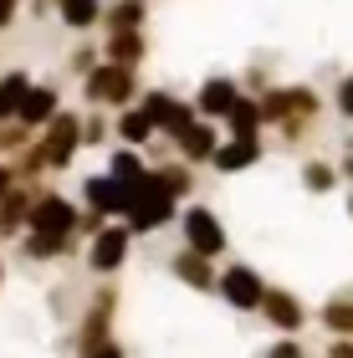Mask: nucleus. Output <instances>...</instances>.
Instances as JSON below:
<instances>
[{
	"instance_id": "obj_1",
	"label": "nucleus",
	"mask_w": 353,
	"mask_h": 358,
	"mask_svg": "<svg viewBox=\"0 0 353 358\" xmlns=\"http://www.w3.org/2000/svg\"><path fill=\"white\" fill-rule=\"evenodd\" d=\"M46 134L36 149H21V169L26 174H41V169H67L72 154H77V128H82V118H72V113H57L52 123H41Z\"/></svg>"
},
{
	"instance_id": "obj_2",
	"label": "nucleus",
	"mask_w": 353,
	"mask_h": 358,
	"mask_svg": "<svg viewBox=\"0 0 353 358\" xmlns=\"http://www.w3.org/2000/svg\"><path fill=\"white\" fill-rule=\"evenodd\" d=\"M134 92H138V77H134V67H118V62L92 67L87 83H82V97L92 108H128V103H134Z\"/></svg>"
},
{
	"instance_id": "obj_3",
	"label": "nucleus",
	"mask_w": 353,
	"mask_h": 358,
	"mask_svg": "<svg viewBox=\"0 0 353 358\" xmlns=\"http://www.w3.org/2000/svg\"><path fill=\"white\" fill-rule=\"evenodd\" d=\"M180 225H185V246H189V251H200V256H210V262L231 246L226 225H220V215H215L210 205H189Z\"/></svg>"
},
{
	"instance_id": "obj_4",
	"label": "nucleus",
	"mask_w": 353,
	"mask_h": 358,
	"mask_svg": "<svg viewBox=\"0 0 353 358\" xmlns=\"http://www.w3.org/2000/svg\"><path fill=\"white\" fill-rule=\"evenodd\" d=\"M215 292L236 307V313H256V307H261V292H266V276L256 266H246V262H236V266H226L215 276Z\"/></svg>"
},
{
	"instance_id": "obj_5",
	"label": "nucleus",
	"mask_w": 353,
	"mask_h": 358,
	"mask_svg": "<svg viewBox=\"0 0 353 358\" xmlns=\"http://www.w3.org/2000/svg\"><path fill=\"white\" fill-rule=\"evenodd\" d=\"M128 246H134L128 225H98V231H92V246H87V266L98 276H113L128 262Z\"/></svg>"
},
{
	"instance_id": "obj_6",
	"label": "nucleus",
	"mask_w": 353,
	"mask_h": 358,
	"mask_svg": "<svg viewBox=\"0 0 353 358\" xmlns=\"http://www.w3.org/2000/svg\"><path fill=\"white\" fill-rule=\"evenodd\" d=\"M26 225H31V231L67 236V241H72V231H77V210H72L67 194H36V200H31V210H26Z\"/></svg>"
},
{
	"instance_id": "obj_7",
	"label": "nucleus",
	"mask_w": 353,
	"mask_h": 358,
	"mask_svg": "<svg viewBox=\"0 0 353 358\" xmlns=\"http://www.w3.org/2000/svg\"><path fill=\"white\" fill-rule=\"evenodd\" d=\"M256 313H266V322H271V328H277L282 338H297L302 328H308V307H302L287 287H266Z\"/></svg>"
},
{
	"instance_id": "obj_8",
	"label": "nucleus",
	"mask_w": 353,
	"mask_h": 358,
	"mask_svg": "<svg viewBox=\"0 0 353 358\" xmlns=\"http://www.w3.org/2000/svg\"><path fill=\"white\" fill-rule=\"evenodd\" d=\"M143 118L154 123V134H169V138H180L189 123H195V108L180 103V97H169V92H149L143 97Z\"/></svg>"
},
{
	"instance_id": "obj_9",
	"label": "nucleus",
	"mask_w": 353,
	"mask_h": 358,
	"mask_svg": "<svg viewBox=\"0 0 353 358\" xmlns=\"http://www.w3.org/2000/svg\"><path fill=\"white\" fill-rule=\"evenodd\" d=\"M57 113H62V92H57L52 83H31L26 97H21V108H15V123L36 134V128H41V123H52Z\"/></svg>"
},
{
	"instance_id": "obj_10",
	"label": "nucleus",
	"mask_w": 353,
	"mask_h": 358,
	"mask_svg": "<svg viewBox=\"0 0 353 358\" xmlns=\"http://www.w3.org/2000/svg\"><path fill=\"white\" fill-rule=\"evenodd\" d=\"M82 194H87V205L98 210L103 220H113V215H128V205H134V189H128V185H113L108 174L87 179V185H82Z\"/></svg>"
},
{
	"instance_id": "obj_11",
	"label": "nucleus",
	"mask_w": 353,
	"mask_h": 358,
	"mask_svg": "<svg viewBox=\"0 0 353 358\" xmlns=\"http://www.w3.org/2000/svg\"><path fill=\"white\" fill-rule=\"evenodd\" d=\"M169 271L180 276L185 287H195V292H215V276H220V271L210 266V256H200V251H189V246L169 256Z\"/></svg>"
},
{
	"instance_id": "obj_12",
	"label": "nucleus",
	"mask_w": 353,
	"mask_h": 358,
	"mask_svg": "<svg viewBox=\"0 0 353 358\" xmlns=\"http://www.w3.org/2000/svg\"><path fill=\"white\" fill-rule=\"evenodd\" d=\"M210 164H215L220 174H240V169L261 164V138H231V143H215Z\"/></svg>"
},
{
	"instance_id": "obj_13",
	"label": "nucleus",
	"mask_w": 353,
	"mask_h": 358,
	"mask_svg": "<svg viewBox=\"0 0 353 358\" xmlns=\"http://www.w3.org/2000/svg\"><path fill=\"white\" fill-rule=\"evenodd\" d=\"M113 307H118V292H113V287H103L98 297H92L87 317H82V338H77V348H82V353L108 338V317H113Z\"/></svg>"
},
{
	"instance_id": "obj_14",
	"label": "nucleus",
	"mask_w": 353,
	"mask_h": 358,
	"mask_svg": "<svg viewBox=\"0 0 353 358\" xmlns=\"http://www.w3.org/2000/svg\"><path fill=\"white\" fill-rule=\"evenodd\" d=\"M236 83H231V77H210V83H200V92H195V103H189V108H195V118H226V108L236 103Z\"/></svg>"
},
{
	"instance_id": "obj_15",
	"label": "nucleus",
	"mask_w": 353,
	"mask_h": 358,
	"mask_svg": "<svg viewBox=\"0 0 353 358\" xmlns=\"http://www.w3.org/2000/svg\"><path fill=\"white\" fill-rule=\"evenodd\" d=\"M174 143H180L185 164H210V154H215V143H220V134L210 128V118H195V123H189V128H185V134L174 138Z\"/></svg>"
},
{
	"instance_id": "obj_16",
	"label": "nucleus",
	"mask_w": 353,
	"mask_h": 358,
	"mask_svg": "<svg viewBox=\"0 0 353 358\" xmlns=\"http://www.w3.org/2000/svg\"><path fill=\"white\" fill-rule=\"evenodd\" d=\"M113 134L123 138V149H143V143L154 138V123L143 118V108H118V123H113Z\"/></svg>"
},
{
	"instance_id": "obj_17",
	"label": "nucleus",
	"mask_w": 353,
	"mask_h": 358,
	"mask_svg": "<svg viewBox=\"0 0 353 358\" xmlns=\"http://www.w3.org/2000/svg\"><path fill=\"white\" fill-rule=\"evenodd\" d=\"M143 174H149V164H143L138 149H113V154H108V179H113V185H128V189H134Z\"/></svg>"
},
{
	"instance_id": "obj_18",
	"label": "nucleus",
	"mask_w": 353,
	"mask_h": 358,
	"mask_svg": "<svg viewBox=\"0 0 353 358\" xmlns=\"http://www.w3.org/2000/svg\"><path fill=\"white\" fill-rule=\"evenodd\" d=\"M31 200H36V194H26V189H6L0 194V236H15L26 225V210H31Z\"/></svg>"
},
{
	"instance_id": "obj_19",
	"label": "nucleus",
	"mask_w": 353,
	"mask_h": 358,
	"mask_svg": "<svg viewBox=\"0 0 353 358\" xmlns=\"http://www.w3.org/2000/svg\"><path fill=\"white\" fill-rule=\"evenodd\" d=\"M57 15H62V26L87 31L103 21V0H57Z\"/></svg>"
},
{
	"instance_id": "obj_20",
	"label": "nucleus",
	"mask_w": 353,
	"mask_h": 358,
	"mask_svg": "<svg viewBox=\"0 0 353 358\" xmlns=\"http://www.w3.org/2000/svg\"><path fill=\"white\" fill-rule=\"evenodd\" d=\"M108 62L138 67V62H143V36H138V31H113V36H108Z\"/></svg>"
},
{
	"instance_id": "obj_21",
	"label": "nucleus",
	"mask_w": 353,
	"mask_h": 358,
	"mask_svg": "<svg viewBox=\"0 0 353 358\" xmlns=\"http://www.w3.org/2000/svg\"><path fill=\"white\" fill-rule=\"evenodd\" d=\"M226 118H231V134L236 138H256V134H261V108L246 103V97H236V103L226 108Z\"/></svg>"
},
{
	"instance_id": "obj_22",
	"label": "nucleus",
	"mask_w": 353,
	"mask_h": 358,
	"mask_svg": "<svg viewBox=\"0 0 353 358\" xmlns=\"http://www.w3.org/2000/svg\"><path fill=\"white\" fill-rule=\"evenodd\" d=\"M26 87H31V77H26V72H0V123L15 118V108H21Z\"/></svg>"
},
{
	"instance_id": "obj_23",
	"label": "nucleus",
	"mask_w": 353,
	"mask_h": 358,
	"mask_svg": "<svg viewBox=\"0 0 353 358\" xmlns=\"http://www.w3.org/2000/svg\"><path fill=\"white\" fill-rule=\"evenodd\" d=\"M67 236H46V231H31L26 236V256L31 262H57V256H67Z\"/></svg>"
},
{
	"instance_id": "obj_24",
	"label": "nucleus",
	"mask_w": 353,
	"mask_h": 358,
	"mask_svg": "<svg viewBox=\"0 0 353 358\" xmlns=\"http://www.w3.org/2000/svg\"><path fill=\"white\" fill-rule=\"evenodd\" d=\"M333 185H338V169H333L328 159H308V164H302V189L308 194H328Z\"/></svg>"
},
{
	"instance_id": "obj_25",
	"label": "nucleus",
	"mask_w": 353,
	"mask_h": 358,
	"mask_svg": "<svg viewBox=\"0 0 353 358\" xmlns=\"http://www.w3.org/2000/svg\"><path fill=\"white\" fill-rule=\"evenodd\" d=\"M323 328L338 333V338H353V302H348V297H333V302L323 307Z\"/></svg>"
},
{
	"instance_id": "obj_26",
	"label": "nucleus",
	"mask_w": 353,
	"mask_h": 358,
	"mask_svg": "<svg viewBox=\"0 0 353 358\" xmlns=\"http://www.w3.org/2000/svg\"><path fill=\"white\" fill-rule=\"evenodd\" d=\"M154 179H159V185H164L169 194H174V200H185V194H189V185H195V174H189V164H164V169H149Z\"/></svg>"
},
{
	"instance_id": "obj_27",
	"label": "nucleus",
	"mask_w": 353,
	"mask_h": 358,
	"mask_svg": "<svg viewBox=\"0 0 353 358\" xmlns=\"http://www.w3.org/2000/svg\"><path fill=\"white\" fill-rule=\"evenodd\" d=\"M143 26V0H118L108 10V31H138Z\"/></svg>"
},
{
	"instance_id": "obj_28",
	"label": "nucleus",
	"mask_w": 353,
	"mask_h": 358,
	"mask_svg": "<svg viewBox=\"0 0 353 358\" xmlns=\"http://www.w3.org/2000/svg\"><path fill=\"white\" fill-rule=\"evenodd\" d=\"M261 358H308V348H302L297 338H277V343H271Z\"/></svg>"
},
{
	"instance_id": "obj_29",
	"label": "nucleus",
	"mask_w": 353,
	"mask_h": 358,
	"mask_svg": "<svg viewBox=\"0 0 353 358\" xmlns=\"http://www.w3.org/2000/svg\"><path fill=\"white\" fill-rule=\"evenodd\" d=\"M67 67H72V72H82V77H87L92 67H98V52H92V46H77V52L67 57Z\"/></svg>"
},
{
	"instance_id": "obj_30",
	"label": "nucleus",
	"mask_w": 353,
	"mask_h": 358,
	"mask_svg": "<svg viewBox=\"0 0 353 358\" xmlns=\"http://www.w3.org/2000/svg\"><path fill=\"white\" fill-rule=\"evenodd\" d=\"M333 103H338L343 118H353V77H343V83H338V97H333Z\"/></svg>"
},
{
	"instance_id": "obj_31",
	"label": "nucleus",
	"mask_w": 353,
	"mask_h": 358,
	"mask_svg": "<svg viewBox=\"0 0 353 358\" xmlns=\"http://www.w3.org/2000/svg\"><path fill=\"white\" fill-rule=\"evenodd\" d=\"M82 358H123V348L113 343V338H103V343H92V348H87Z\"/></svg>"
},
{
	"instance_id": "obj_32",
	"label": "nucleus",
	"mask_w": 353,
	"mask_h": 358,
	"mask_svg": "<svg viewBox=\"0 0 353 358\" xmlns=\"http://www.w3.org/2000/svg\"><path fill=\"white\" fill-rule=\"evenodd\" d=\"M15 21V0H0V26H10Z\"/></svg>"
},
{
	"instance_id": "obj_33",
	"label": "nucleus",
	"mask_w": 353,
	"mask_h": 358,
	"mask_svg": "<svg viewBox=\"0 0 353 358\" xmlns=\"http://www.w3.org/2000/svg\"><path fill=\"white\" fill-rule=\"evenodd\" d=\"M328 358H353V343H348V338H343V343H333V348H328Z\"/></svg>"
},
{
	"instance_id": "obj_34",
	"label": "nucleus",
	"mask_w": 353,
	"mask_h": 358,
	"mask_svg": "<svg viewBox=\"0 0 353 358\" xmlns=\"http://www.w3.org/2000/svg\"><path fill=\"white\" fill-rule=\"evenodd\" d=\"M10 185H15V169H10V164H0V194H6Z\"/></svg>"
},
{
	"instance_id": "obj_35",
	"label": "nucleus",
	"mask_w": 353,
	"mask_h": 358,
	"mask_svg": "<svg viewBox=\"0 0 353 358\" xmlns=\"http://www.w3.org/2000/svg\"><path fill=\"white\" fill-rule=\"evenodd\" d=\"M333 169H338V179H353V154L343 159V164H333Z\"/></svg>"
},
{
	"instance_id": "obj_36",
	"label": "nucleus",
	"mask_w": 353,
	"mask_h": 358,
	"mask_svg": "<svg viewBox=\"0 0 353 358\" xmlns=\"http://www.w3.org/2000/svg\"><path fill=\"white\" fill-rule=\"evenodd\" d=\"M348 215H353V194H348Z\"/></svg>"
}]
</instances>
